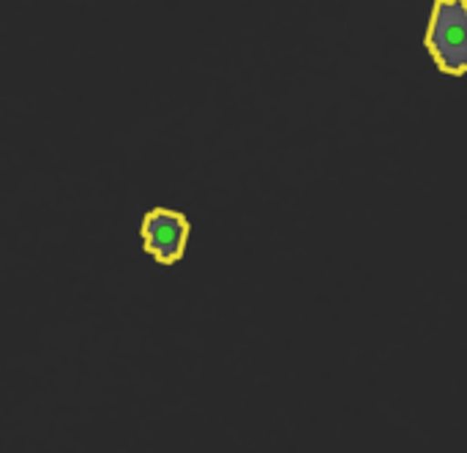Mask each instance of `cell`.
<instances>
[{
    "label": "cell",
    "instance_id": "obj_1",
    "mask_svg": "<svg viewBox=\"0 0 467 453\" xmlns=\"http://www.w3.org/2000/svg\"><path fill=\"white\" fill-rule=\"evenodd\" d=\"M427 49L443 74H467V0H438L427 27Z\"/></svg>",
    "mask_w": 467,
    "mask_h": 453
},
{
    "label": "cell",
    "instance_id": "obj_2",
    "mask_svg": "<svg viewBox=\"0 0 467 453\" xmlns=\"http://www.w3.org/2000/svg\"><path fill=\"white\" fill-rule=\"evenodd\" d=\"M142 249L159 265H175L186 254L192 224L181 211L153 208L142 219Z\"/></svg>",
    "mask_w": 467,
    "mask_h": 453
}]
</instances>
